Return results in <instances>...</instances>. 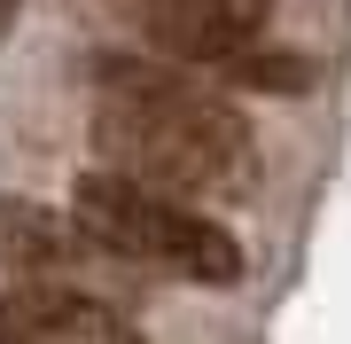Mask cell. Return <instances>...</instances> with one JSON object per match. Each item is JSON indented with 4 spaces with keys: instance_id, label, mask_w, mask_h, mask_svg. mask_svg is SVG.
<instances>
[{
    "instance_id": "obj_1",
    "label": "cell",
    "mask_w": 351,
    "mask_h": 344,
    "mask_svg": "<svg viewBox=\"0 0 351 344\" xmlns=\"http://www.w3.org/2000/svg\"><path fill=\"white\" fill-rule=\"evenodd\" d=\"M94 87H101V110H94L101 165L149 180V188H172V196L250 180L242 110L226 94L195 87L188 71H172V55H101Z\"/></svg>"
},
{
    "instance_id": "obj_2",
    "label": "cell",
    "mask_w": 351,
    "mask_h": 344,
    "mask_svg": "<svg viewBox=\"0 0 351 344\" xmlns=\"http://www.w3.org/2000/svg\"><path fill=\"white\" fill-rule=\"evenodd\" d=\"M71 219L86 227V242L133 258V266H164V274H180V282H211V290L242 282V242L226 235L219 219H203L188 196L149 188V180H133V172H117V165L78 172Z\"/></svg>"
},
{
    "instance_id": "obj_3",
    "label": "cell",
    "mask_w": 351,
    "mask_h": 344,
    "mask_svg": "<svg viewBox=\"0 0 351 344\" xmlns=\"http://www.w3.org/2000/svg\"><path fill=\"white\" fill-rule=\"evenodd\" d=\"M141 32L180 63H226L242 39L274 24V0H125Z\"/></svg>"
},
{
    "instance_id": "obj_4",
    "label": "cell",
    "mask_w": 351,
    "mask_h": 344,
    "mask_svg": "<svg viewBox=\"0 0 351 344\" xmlns=\"http://www.w3.org/2000/svg\"><path fill=\"white\" fill-rule=\"evenodd\" d=\"M0 336H71V344H117L133 336V321L110 297L78 290V282H47V274H16L0 290Z\"/></svg>"
},
{
    "instance_id": "obj_5",
    "label": "cell",
    "mask_w": 351,
    "mask_h": 344,
    "mask_svg": "<svg viewBox=\"0 0 351 344\" xmlns=\"http://www.w3.org/2000/svg\"><path fill=\"white\" fill-rule=\"evenodd\" d=\"M86 258V227L32 196H0V266L8 274H63Z\"/></svg>"
},
{
    "instance_id": "obj_6",
    "label": "cell",
    "mask_w": 351,
    "mask_h": 344,
    "mask_svg": "<svg viewBox=\"0 0 351 344\" xmlns=\"http://www.w3.org/2000/svg\"><path fill=\"white\" fill-rule=\"evenodd\" d=\"M219 71L234 78L242 94H304V87H313V63H304L297 47H258V39H242Z\"/></svg>"
},
{
    "instance_id": "obj_7",
    "label": "cell",
    "mask_w": 351,
    "mask_h": 344,
    "mask_svg": "<svg viewBox=\"0 0 351 344\" xmlns=\"http://www.w3.org/2000/svg\"><path fill=\"white\" fill-rule=\"evenodd\" d=\"M16 8H24V0H0V39H8V24H16Z\"/></svg>"
}]
</instances>
